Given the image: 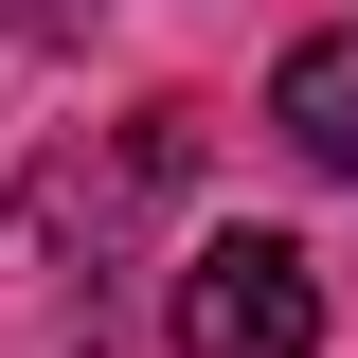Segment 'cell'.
Listing matches in <instances>:
<instances>
[{
	"mask_svg": "<svg viewBox=\"0 0 358 358\" xmlns=\"http://www.w3.org/2000/svg\"><path fill=\"white\" fill-rule=\"evenodd\" d=\"M179 358H322V268L287 233H197L179 268Z\"/></svg>",
	"mask_w": 358,
	"mask_h": 358,
	"instance_id": "obj_2",
	"label": "cell"
},
{
	"mask_svg": "<svg viewBox=\"0 0 358 358\" xmlns=\"http://www.w3.org/2000/svg\"><path fill=\"white\" fill-rule=\"evenodd\" d=\"M18 18H36V36H90V0H18Z\"/></svg>",
	"mask_w": 358,
	"mask_h": 358,
	"instance_id": "obj_4",
	"label": "cell"
},
{
	"mask_svg": "<svg viewBox=\"0 0 358 358\" xmlns=\"http://www.w3.org/2000/svg\"><path fill=\"white\" fill-rule=\"evenodd\" d=\"M179 179V108H143L126 143H54L0 197V358H126V233Z\"/></svg>",
	"mask_w": 358,
	"mask_h": 358,
	"instance_id": "obj_1",
	"label": "cell"
},
{
	"mask_svg": "<svg viewBox=\"0 0 358 358\" xmlns=\"http://www.w3.org/2000/svg\"><path fill=\"white\" fill-rule=\"evenodd\" d=\"M268 126H287V162L358 179V36H287V72H268Z\"/></svg>",
	"mask_w": 358,
	"mask_h": 358,
	"instance_id": "obj_3",
	"label": "cell"
}]
</instances>
